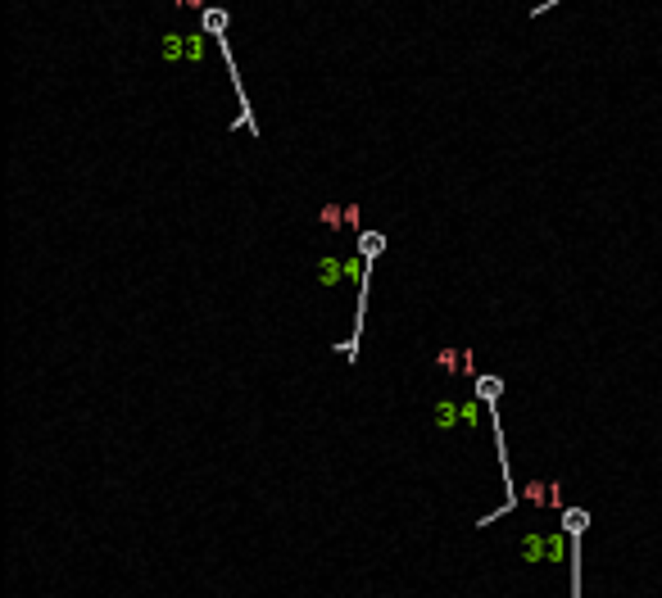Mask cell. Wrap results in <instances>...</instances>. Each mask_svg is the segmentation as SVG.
<instances>
[{
  "instance_id": "cell-1",
  "label": "cell",
  "mask_w": 662,
  "mask_h": 598,
  "mask_svg": "<svg viewBox=\"0 0 662 598\" xmlns=\"http://www.w3.org/2000/svg\"><path fill=\"white\" fill-rule=\"evenodd\" d=\"M436 363H440V372H472V359H463L458 349H445V354H436Z\"/></svg>"
},
{
  "instance_id": "cell-2",
  "label": "cell",
  "mask_w": 662,
  "mask_h": 598,
  "mask_svg": "<svg viewBox=\"0 0 662 598\" xmlns=\"http://www.w3.org/2000/svg\"><path fill=\"white\" fill-rule=\"evenodd\" d=\"M359 249H363V258H377V254H381V236H377V231H368Z\"/></svg>"
},
{
  "instance_id": "cell-3",
  "label": "cell",
  "mask_w": 662,
  "mask_h": 598,
  "mask_svg": "<svg viewBox=\"0 0 662 598\" xmlns=\"http://www.w3.org/2000/svg\"><path fill=\"white\" fill-rule=\"evenodd\" d=\"M495 394H499V381H495V376H481V399L495 403Z\"/></svg>"
},
{
  "instance_id": "cell-4",
  "label": "cell",
  "mask_w": 662,
  "mask_h": 598,
  "mask_svg": "<svg viewBox=\"0 0 662 598\" xmlns=\"http://www.w3.org/2000/svg\"><path fill=\"white\" fill-rule=\"evenodd\" d=\"M563 522H567V530H585V526H590V517H585V513H567Z\"/></svg>"
}]
</instances>
